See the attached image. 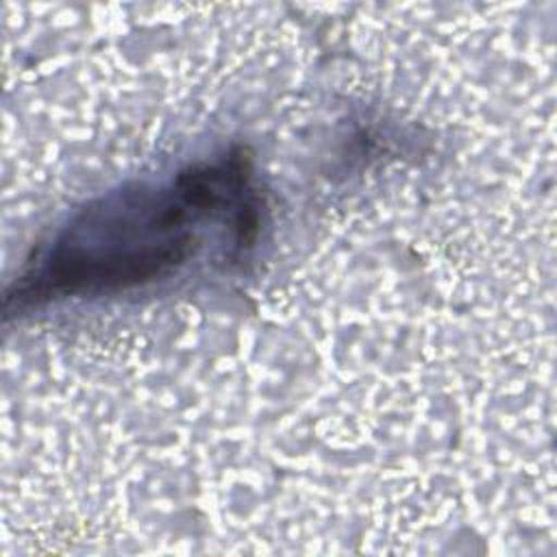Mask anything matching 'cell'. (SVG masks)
<instances>
[{
  "mask_svg": "<svg viewBox=\"0 0 557 557\" xmlns=\"http://www.w3.org/2000/svg\"><path fill=\"white\" fill-rule=\"evenodd\" d=\"M261 220L263 196L244 148L163 181L126 183L85 202L33 250L4 309L146 287L207 250L237 259L255 246Z\"/></svg>",
  "mask_w": 557,
  "mask_h": 557,
  "instance_id": "1",
  "label": "cell"
}]
</instances>
